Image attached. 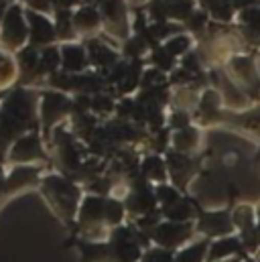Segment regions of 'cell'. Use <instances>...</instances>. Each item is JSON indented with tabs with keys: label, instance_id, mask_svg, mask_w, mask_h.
Instances as JSON below:
<instances>
[{
	"label": "cell",
	"instance_id": "1",
	"mask_svg": "<svg viewBox=\"0 0 260 262\" xmlns=\"http://www.w3.org/2000/svg\"><path fill=\"white\" fill-rule=\"evenodd\" d=\"M14 77H16V66H14V61L6 53L0 51V88H6Z\"/></svg>",
	"mask_w": 260,
	"mask_h": 262
}]
</instances>
